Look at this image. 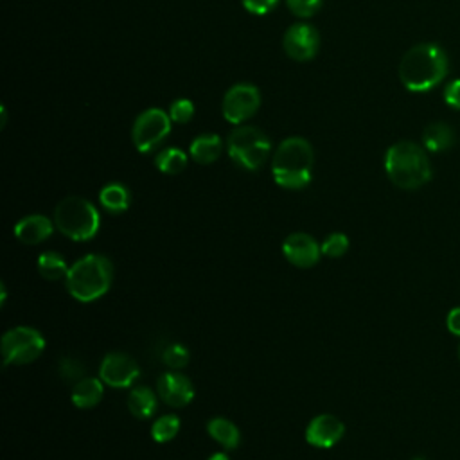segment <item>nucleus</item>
Returning a JSON list of instances; mask_svg holds the SVG:
<instances>
[{"instance_id": "nucleus-1", "label": "nucleus", "mask_w": 460, "mask_h": 460, "mask_svg": "<svg viewBox=\"0 0 460 460\" xmlns=\"http://www.w3.org/2000/svg\"><path fill=\"white\" fill-rule=\"evenodd\" d=\"M449 59L437 43H419L411 47L399 63V79L410 92H428L446 77Z\"/></svg>"}, {"instance_id": "nucleus-2", "label": "nucleus", "mask_w": 460, "mask_h": 460, "mask_svg": "<svg viewBox=\"0 0 460 460\" xmlns=\"http://www.w3.org/2000/svg\"><path fill=\"white\" fill-rule=\"evenodd\" d=\"M314 153L311 144L302 137L284 138L271 160V174L277 185L284 189H304L311 181Z\"/></svg>"}, {"instance_id": "nucleus-3", "label": "nucleus", "mask_w": 460, "mask_h": 460, "mask_svg": "<svg viewBox=\"0 0 460 460\" xmlns=\"http://www.w3.org/2000/svg\"><path fill=\"white\" fill-rule=\"evenodd\" d=\"M388 180L404 190H415L431 180V164L424 149L410 140L390 146L385 153Z\"/></svg>"}, {"instance_id": "nucleus-4", "label": "nucleus", "mask_w": 460, "mask_h": 460, "mask_svg": "<svg viewBox=\"0 0 460 460\" xmlns=\"http://www.w3.org/2000/svg\"><path fill=\"white\" fill-rule=\"evenodd\" d=\"M113 279V264L106 255L90 253L75 261L65 279L72 298L79 302H93L106 295Z\"/></svg>"}, {"instance_id": "nucleus-5", "label": "nucleus", "mask_w": 460, "mask_h": 460, "mask_svg": "<svg viewBox=\"0 0 460 460\" xmlns=\"http://www.w3.org/2000/svg\"><path fill=\"white\" fill-rule=\"evenodd\" d=\"M54 225L72 241H88L97 234L101 217L88 199L81 196H66L56 205Z\"/></svg>"}, {"instance_id": "nucleus-6", "label": "nucleus", "mask_w": 460, "mask_h": 460, "mask_svg": "<svg viewBox=\"0 0 460 460\" xmlns=\"http://www.w3.org/2000/svg\"><path fill=\"white\" fill-rule=\"evenodd\" d=\"M228 156L243 169L255 171L270 156L271 144L268 135L255 126L235 128L226 140Z\"/></svg>"}, {"instance_id": "nucleus-7", "label": "nucleus", "mask_w": 460, "mask_h": 460, "mask_svg": "<svg viewBox=\"0 0 460 460\" xmlns=\"http://www.w3.org/2000/svg\"><path fill=\"white\" fill-rule=\"evenodd\" d=\"M45 349V338L40 331L18 325L2 336L4 365H25L40 358Z\"/></svg>"}, {"instance_id": "nucleus-8", "label": "nucleus", "mask_w": 460, "mask_h": 460, "mask_svg": "<svg viewBox=\"0 0 460 460\" xmlns=\"http://www.w3.org/2000/svg\"><path fill=\"white\" fill-rule=\"evenodd\" d=\"M171 133V117L160 108L144 110L133 122L131 140L140 153L158 147Z\"/></svg>"}, {"instance_id": "nucleus-9", "label": "nucleus", "mask_w": 460, "mask_h": 460, "mask_svg": "<svg viewBox=\"0 0 460 460\" xmlns=\"http://www.w3.org/2000/svg\"><path fill=\"white\" fill-rule=\"evenodd\" d=\"M261 106V92L252 83H237L232 88L226 90L221 111L226 122L230 124H243L250 117L255 115V111Z\"/></svg>"}, {"instance_id": "nucleus-10", "label": "nucleus", "mask_w": 460, "mask_h": 460, "mask_svg": "<svg viewBox=\"0 0 460 460\" xmlns=\"http://www.w3.org/2000/svg\"><path fill=\"white\" fill-rule=\"evenodd\" d=\"M99 376L111 388H128L140 376L138 363L124 352H108L99 367Z\"/></svg>"}, {"instance_id": "nucleus-11", "label": "nucleus", "mask_w": 460, "mask_h": 460, "mask_svg": "<svg viewBox=\"0 0 460 460\" xmlns=\"http://www.w3.org/2000/svg\"><path fill=\"white\" fill-rule=\"evenodd\" d=\"M282 47L291 59L309 61L318 52L320 34L311 23H295L284 32Z\"/></svg>"}, {"instance_id": "nucleus-12", "label": "nucleus", "mask_w": 460, "mask_h": 460, "mask_svg": "<svg viewBox=\"0 0 460 460\" xmlns=\"http://www.w3.org/2000/svg\"><path fill=\"white\" fill-rule=\"evenodd\" d=\"M284 257L296 268H311L320 261L322 246L305 232L289 234L282 243Z\"/></svg>"}, {"instance_id": "nucleus-13", "label": "nucleus", "mask_w": 460, "mask_h": 460, "mask_svg": "<svg viewBox=\"0 0 460 460\" xmlns=\"http://www.w3.org/2000/svg\"><path fill=\"white\" fill-rule=\"evenodd\" d=\"M156 390L160 399L172 408H183L194 399V386L190 379L176 370L160 374L156 381Z\"/></svg>"}, {"instance_id": "nucleus-14", "label": "nucleus", "mask_w": 460, "mask_h": 460, "mask_svg": "<svg viewBox=\"0 0 460 460\" xmlns=\"http://www.w3.org/2000/svg\"><path fill=\"white\" fill-rule=\"evenodd\" d=\"M345 433V424L331 415V413H322L311 419V422L305 428V440L320 449H327L336 446Z\"/></svg>"}, {"instance_id": "nucleus-15", "label": "nucleus", "mask_w": 460, "mask_h": 460, "mask_svg": "<svg viewBox=\"0 0 460 460\" xmlns=\"http://www.w3.org/2000/svg\"><path fill=\"white\" fill-rule=\"evenodd\" d=\"M52 232H54V223L41 214L25 216L14 225L16 239L25 244H40L45 239H49Z\"/></svg>"}, {"instance_id": "nucleus-16", "label": "nucleus", "mask_w": 460, "mask_h": 460, "mask_svg": "<svg viewBox=\"0 0 460 460\" xmlns=\"http://www.w3.org/2000/svg\"><path fill=\"white\" fill-rule=\"evenodd\" d=\"M221 149H223V142H221L219 135L203 133V135H198L190 142L189 155H190V158L194 162L207 165V164H212V162H216L219 158Z\"/></svg>"}, {"instance_id": "nucleus-17", "label": "nucleus", "mask_w": 460, "mask_h": 460, "mask_svg": "<svg viewBox=\"0 0 460 460\" xmlns=\"http://www.w3.org/2000/svg\"><path fill=\"white\" fill-rule=\"evenodd\" d=\"M102 379L83 377L72 386V402L77 408H93L102 399Z\"/></svg>"}, {"instance_id": "nucleus-18", "label": "nucleus", "mask_w": 460, "mask_h": 460, "mask_svg": "<svg viewBox=\"0 0 460 460\" xmlns=\"http://www.w3.org/2000/svg\"><path fill=\"white\" fill-rule=\"evenodd\" d=\"M128 408L133 417L144 420L149 419L156 410V394L149 386H135L128 397Z\"/></svg>"}, {"instance_id": "nucleus-19", "label": "nucleus", "mask_w": 460, "mask_h": 460, "mask_svg": "<svg viewBox=\"0 0 460 460\" xmlns=\"http://www.w3.org/2000/svg\"><path fill=\"white\" fill-rule=\"evenodd\" d=\"M207 433L217 442L221 444L225 449H235L241 442V433L237 429V426L225 419V417H214L207 422Z\"/></svg>"}, {"instance_id": "nucleus-20", "label": "nucleus", "mask_w": 460, "mask_h": 460, "mask_svg": "<svg viewBox=\"0 0 460 460\" xmlns=\"http://www.w3.org/2000/svg\"><path fill=\"white\" fill-rule=\"evenodd\" d=\"M422 142L428 151L440 153L455 144V133L446 122H433L424 129Z\"/></svg>"}, {"instance_id": "nucleus-21", "label": "nucleus", "mask_w": 460, "mask_h": 460, "mask_svg": "<svg viewBox=\"0 0 460 460\" xmlns=\"http://www.w3.org/2000/svg\"><path fill=\"white\" fill-rule=\"evenodd\" d=\"M99 201L108 212L120 214L129 207L131 196H129V190L122 183L115 181V183H108L101 189Z\"/></svg>"}, {"instance_id": "nucleus-22", "label": "nucleus", "mask_w": 460, "mask_h": 460, "mask_svg": "<svg viewBox=\"0 0 460 460\" xmlns=\"http://www.w3.org/2000/svg\"><path fill=\"white\" fill-rule=\"evenodd\" d=\"M36 266H38V271L43 279L47 280H59V279H66V273H68V264L66 261L56 253V252H43L38 261H36Z\"/></svg>"}, {"instance_id": "nucleus-23", "label": "nucleus", "mask_w": 460, "mask_h": 460, "mask_svg": "<svg viewBox=\"0 0 460 460\" xmlns=\"http://www.w3.org/2000/svg\"><path fill=\"white\" fill-rule=\"evenodd\" d=\"M155 165L164 174H178L187 167V155L180 147H165L155 156Z\"/></svg>"}, {"instance_id": "nucleus-24", "label": "nucleus", "mask_w": 460, "mask_h": 460, "mask_svg": "<svg viewBox=\"0 0 460 460\" xmlns=\"http://www.w3.org/2000/svg\"><path fill=\"white\" fill-rule=\"evenodd\" d=\"M180 431V419L172 413H165L158 417L151 426V437L155 442L164 444L172 440Z\"/></svg>"}, {"instance_id": "nucleus-25", "label": "nucleus", "mask_w": 460, "mask_h": 460, "mask_svg": "<svg viewBox=\"0 0 460 460\" xmlns=\"http://www.w3.org/2000/svg\"><path fill=\"white\" fill-rule=\"evenodd\" d=\"M162 361L171 370H180L189 363V350L181 343H169L162 350Z\"/></svg>"}, {"instance_id": "nucleus-26", "label": "nucleus", "mask_w": 460, "mask_h": 460, "mask_svg": "<svg viewBox=\"0 0 460 460\" xmlns=\"http://www.w3.org/2000/svg\"><path fill=\"white\" fill-rule=\"evenodd\" d=\"M58 370H59V376H61L66 383H74V385H75L77 381H81V379L84 377V367H83V363H81L79 359H75V358H70V356L61 358Z\"/></svg>"}, {"instance_id": "nucleus-27", "label": "nucleus", "mask_w": 460, "mask_h": 460, "mask_svg": "<svg viewBox=\"0 0 460 460\" xmlns=\"http://www.w3.org/2000/svg\"><path fill=\"white\" fill-rule=\"evenodd\" d=\"M322 253L327 257H341L349 250V237L341 232H334L325 237V241L320 244Z\"/></svg>"}, {"instance_id": "nucleus-28", "label": "nucleus", "mask_w": 460, "mask_h": 460, "mask_svg": "<svg viewBox=\"0 0 460 460\" xmlns=\"http://www.w3.org/2000/svg\"><path fill=\"white\" fill-rule=\"evenodd\" d=\"M194 115V104L190 99H176L171 102L169 106V117L172 122H178V124H185L192 119Z\"/></svg>"}, {"instance_id": "nucleus-29", "label": "nucleus", "mask_w": 460, "mask_h": 460, "mask_svg": "<svg viewBox=\"0 0 460 460\" xmlns=\"http://www.w3.org/2000/svg\"><path fill=\"white\" fill-rule=\"evenodd\" d=\"M322 2L323 0H286V5L295 16L309 18L320 11Z\"/></svg>"}, {"instance_id": "nucleus-30", "label": "nucleus", "mask_w": 460, "mask_h": 460, "mask_svg": "<svg viewBox=\"0 0 460 460\" xmlns=\"http://www.w3.org/2000/svg\"><path fill=\"white\" fill-rule=\"evenodd\" d=\"M279 0H243V5L252 14H268L271 9H275Z\"/></svg>"}, {"instance_id": "nucleus-31", "label": "nucleus", "mask_w": 460, "mask_h": 460, "mask_svg": "<svg viewBox=\"0 0 460 460\" xmlns=\"http://www.w3.org/2000/svg\"><path fill=\"white\" fill-rule=\"evenodd\" d=\"M444 101L447 106L460 110V79L451 81L444 90Z\"/></svg>"}, {"instance_id": "nucleus-32", "label": "nucleus", "mask_w": 460, "mask_h": 460, "mask_svg": "<svg viewBox=\"0 0 460 460\" xmlns=\"http://www.w3.org/2000/svg\"><path fill=\"white\" fill-rule=\"evenodd\" d=\"M446 327L451 334L460 336V307H453L446 316Z\"/></svg>"}, {"instance_id": "nucleus-33", "label": "nucleus", "mask_w": 460, "mask_h": 460, "mask_svg": "<svg viewBox=\"0 0 460 460\" xmlns=\"http://www.w3.org/2000/svg\"><path fill=\"white\" fill-rule=\"evenodd\" d=\"M208 460H230V458L225 453H214L212 456H208Z\"/></svg>"}, {"instance_id": "nucleus-34", "label": "nucleus", "mask_w": 460, "mask_h": 460, "mask_svg": "<svg viewBox=\"0 0 460 460\" xmlns=\"http://www.w3.org/2000/svg\"><path fill=\"white\" fill-rule=\"evenodd\" d=\"M411 460H426V458H424V456H413Z\"/></svg>"}, {"instance_id": "nucleus-35", "label": "nucleus", "mask_w": 460, "mask_h": 460, "mask_svg": "<svg viewBox=\"0 0 460 460\" xmlns=\"http://www.w3.org/2000/svg\"><path fill=\"white\" fill-rule=\"evenodd\" d=\"M458 358H460V347H458Z\"/></svg>"}]
</instances>
